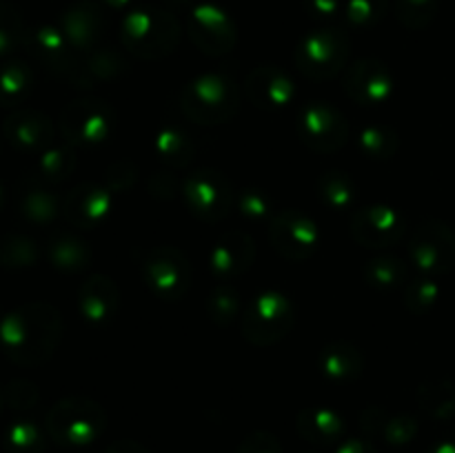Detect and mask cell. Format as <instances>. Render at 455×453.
I'll use <instances>...</instances> for the list:
<instances>
[{
    "instance_id": "1",
    "label": "cell",
    "mask_w": 455,
    "mask_h": 453,
    "mask_svg": "<svg viewBox=\"0 0 455 453\" xmlns=\"http://www.w3.org/2000/svg\"><path fill=\"white\" fill-rule=\"evenodd\" d=\"M76 413L78 411L69 407H58L53 416L49 417V429L58 442L84 444L98 435L102 417L98 413H89V407H84L80 416H76Z\"/></svg>"
},
{
    "instance_id": "2",
    "label": "cell",
    "mask_w": 455,
    "mask_h": 453,
    "mask_svg": "<svg viewBox=\"0 0 455 453\" xmlns=\"http://www.w3.org/2000/svg\"><path fill=\"white\" fill-rule=\"evenodd\" d=\"M240 453H280V447L269 435H253L249 442L243 444Z\"/></svg>"
},
{
    "instance_id": "3",
    "label": "cell",
    "mask_w": 455,
    "mask_h": 453,
    "mask_svg": "<svg viewBox=\"0 0 455 453\" xmlns=\"http://www.w3.org/2000/svg\"><path fill=\"white\" fill-rule=\"evenodd\" d=\"M340 453H373V451H371V449L363 447V444H358V442H351L349 447H345V449H342Z\"/></svg>"
},
{
    "instance_id": "4",
    "label": "cell",
    "mask_w": 455,
    "mask_h": 453,
    "mask_svg": "<svg viewBox=\"0 0 455 453\" xmlns=\"http://www.w3.org/2000/svg\"><path fill=\"white\" fill-rule=\"evenodd\" d=\"M434 453H455V447H451V444H443V447L435 449Z\"/></svg>"
},
{
    "instance_id": "5",
    "label": "cell",
    "mask_w": 455,
    "mask_h": 453,
    "mask_svg": "<svg viewBox=\"0 0 455 453\" xmlns=\"http://www.w3.org/2000/svg\"><path fill=\"white\" fill-rule=\"evenodd\" d=\"M111 453H142V451H127V449L120 447V449H116V451H111Z\"/></svg>"
}]
</instances>
